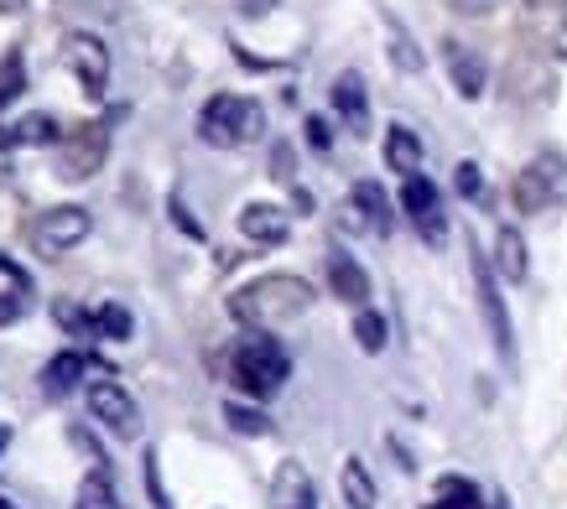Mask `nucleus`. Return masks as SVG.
I'll return each mask as SVG.
<instances>
[{
  "mask_svg": "<svg viewBox=\"0 0 567 509\" xmlns=\"http://www.w3.org/2000/svg\"><path fill=\"white\" fill-rule=\"evenodd\" d=\"M308 307H312V287L302 276H260V281H250V287L229 297L235 323H245L250 333H271V328L297 323Z\"/></svg>",
  "mask_w": 567,
  "mask_h": 509,
  "instance_id": "f257e3e1",
  "label": "nucleus"
},
{
  "mask_svg": "<svg viewBox=\"0 0 567 509\" xmlns=\"http://www.w3.org/2000/svg\"><path fill=\"white\" fill-rule=\"evenodd\" d=\"M229 374H235V385H240L245 395L271 401V395L287 385V374H292V354H287L271 333H245V339L229 349Z\"/></svg>",
  "mask_w": 567,
  "mask_h": 509,
  "instance_id": "f03ea898",
  "label": "nucleus"
},
{
  "mask_svg": "<svg viewBox=\"0 0 567 509\" xmlns=\"http://www.w3.org/2000/svg\"><path fill=\"white\" fill-rule=\"evenodd\" d=\"M266 131V115H260L256 100H240V94H214V100L198 110V141L204 146H219V152H235V146H250Z\"/></svg>",
  "mask_w": 567,
  "mask_h": 509,
  "instance_id": "7ed1b4c3",
  "label": "nucleus"
},
{
  "mask_svg": "<svg viewBox=\"0 0 567 509\" xmlns=\"http://www.w3.org/2000/svg\"><path fill=\"white\" fill-rule=\"evenodd\" d=\"M551 204H567V162L547 152L516 177V208L520 214H542Z\"/></svg>",
  "mask_w": 567,
  "mask_h": 509,
  "instance_id": "20e7f679",
  "label": "nucleus"
},
{
  "mask_svg": "<svg viewBox=\"0 0 567 509\" xmlns=\"http://www.w3.org/2000/svg\"><path fill=\"white\" fill-rule=\"evenodd\" d=\"M63 69L79 79V89H84L94 104L104 100V89H110V52H104V42L94 32L63 37Z\"/></svg>",
  "mask_w": 567,
  "mask_h": 509,
  "instance_id": "39448f33",
  "label": "nucleus"
},
{
  "mask_svg": "<svg viewBox=\"0 0 567 509\" xmlns=\"http://www.w3.org/2000/svg\"><path fill=\"white\" fill-rule=\"evenodd\" d=\"M468 271H474V297H480V312H484V323H489V339H495L499 359H511L516 354V333H511V312H505V297H499L495 266L474 250L468 254Z\"/></svg>",
  "mask_w": 567,
  "mask_h": 509,
  "instance_id": "423d86ee",
  "label": "nucleus"
},
{
  "mask_svg": "<svg viewBox=\"0 0 567 509\" xmlns=\"http://www.w3.org/2000/svg\"><path fill=\"white\" fill-rule=\"evenodd\" d=\"M89 411H94V422H104L110 437H125V442L141 437V406L115 380H94V385H89Z\"/></svg>",
  "mask_w": 567,
  "mask_h": 509,
  "instance_id": "0eeeda50",
  "label": "nucleus"
},
{
  "mask_svg": "<svg viewBox=\"0 0 567 509\" xmlns=\"http://www.w3.org/2000/svg\"><path fill=\"white\" fill-rule=\"evenodd\" d=\"M115 120L121 115L94 120V125H84V131L63 146V162H58V177H63V183H84V177H94V172L104 167V152H110V125H115Z\"/></svg>",
  "mask_w": 567,
  "mask_h": 509,
  "instance_id": "6e6552de",
  "label": "nucleus"
},
{
  "mask_svg": "<svg viewBox=\"0 0 567 509\" xmlns=\"http://www.w3.org/2000/svg\"><path fill=\"white\" fill-rule=\"evenodd\" d=\"M84 239H89V208L79 204H58L32 224V245L42 254H63L73 245H84Z\"/></svg>",
  "mask_w": 567,
  "mask_h": 509,
  "instance_id": "1a4fd4ad",
  "label": "nucleus"
},
{
  "mask_svg": "<svg viewBox=\"0 0 567 509\" xmlns=\"http://www.w3.org/2000/svg\"><path fill=\"white\" fill-rule=\"evenodd\" d=\"M401 208H406L412 229L427 239V245H443V239H447L443 198H437V187H432L427 177H406V187H401Z\"/></svg>",
  "mask_w": 567,
  "mask_h": 509,
  "instance_id": "9d476101",
  "label": "nucleus"
},
{
  "mask_svg": "<svg viewBox=\"0 0 567 509\" xmlns=\"http://www.w3.org/2000/svg\"><path fill=\"white\" fill-rule=\"evenodd\" d=\"M328 287H333V297L349 302V307L370 302V276H364V266L354 260V254H344V250L328 254Z\"/></svg>",
  "mask_w": 567,
  "mask_h": 509,
  "instance_id": "9b49d317",
  "label": "nucleus"
},
{
  "mask_svg": "<svg viewBox=\"0 0 567 509\" xmlns=\"http://www.w3.org/2000/svg\"><path fill=\"white\" fill-rule=\"evenodd\" d=\"M271 505L276 509H318V494H312V478L302 463H281V468H276Z\"/></svg>",
  "mask_w": 567,
  "mask_h": 509,
  "instance_id": "f8f14e48",
  "label": "nucleus"
},
{
  "mask_svg": "<svg viewBox=\"0 0 567 509\" xmlns=\"http://www.w3.org/2000/svg\"><path fill=\"white\" fill-rule=\"evenodd\" d=\"M89 370H100V359H89V354H79V349H69V354H58L48 370H42V391H48L52 401H63V395L79 391V380H84Z\"/></svg>",
  "mask_w": 567,
  "mask_h": 509,
  "instance_id": "ddd939ff",
  "label": "nucleus"
},
{
  "mask_svg": "<svg viewBox=\"0 0 567 509\" xmlns=\"http://www.w3.org/2000/svg\"><path fill=\"white\" fill-rule=\"evenodd\" d=\"M240 229H245V239H256V245H287L292 219H287L276 204H245Z\"/></svg>",
  "mask_w": 567,
  "mask_h": 509,
  "instance_id": "4468645a",
  "label": "nucleus"
},
{
  "mask_svg": "<svg viewBox=\"0 0 567 509\" xmlns=\"http://www.w3.org/2000/svg\"><path fill=\"white\" fill-rule=\"evenodd\" d=\"M333 110L349 120V131H354V136L370 131V94H364L360 73H339V79H333Z\"/></svg>",
  "mask_w": 567,
  "mask_h": 509,
  "instance_id": "2eb2a0df",
  "label": "nucleus"
},
{
  "mask_svg": "<svg viewBox=\"0 0 567 509\" xmlns=\"http://www.w3.org/2000/svg\"><path fill=\"white\" fill-rule=\"evenodd\" d=\"M58 136H63V125L52 115H27V120H17V125L0 131V156H11L17 146H52Z\"/></svg>",
  "mask_w": 567,
  "mask_h": 509,
  "instance_id": "dca6fc26",
  "label": "nucleus"
},
{
  "mask_svg": "<svg viewBox=\"0 0 567 509\" xmlns=\"http://www.w3.org/2000/svg\"><path fill=\"white\" fill-rule=\"evenodd\" d=\"M385 167L401 172V177H422V141L406 125H391L385 131Z\"/></svg>",
  "mask_w": 567,
  "mask_h": 509,
  "instance_id": "f3484780",
  "label": "nucleus"
},
{
  "mask_svg": "<svg viewBox=\"0 0 567 509\" xmlns=\"http://www.w3.org/2000/svg\"><path fill=\"white\" fill-rule=\"evenodd\" d=\"M354 214L370 235H391V198L380 193V183H354Z\"/></svg>",
  "mask_w": 567,
  "mask_h": 509,
  "instance_id": "a211bd4d",
  "label": "nucleus"
},
{
  "mask_svg": "<svg viewBox=\"0 0 567 509\" xmlns=\"http://www.w3.org/2000/svg\"><path fill=\"white\" fill-rule=\"evenodd\" d=\"M447 73H453V89H458L464 100H480L484 94V63L468 58L458 42H447Z\"/></svg>",
  "mask_w": 567,
  "mask_h": 509,
  "instance_id": "6ab92c4d",
  "label": "nucleus"
},
{
  "mask_svg": "<svg viewBox=\"0 0 567 509\" xmlns=\"http://www.w3.org/2000/svg\"><path fill=\"white\" fill-rule=\"evenodd\" d=\"M495 271L505 276V281H526V239L505 224L495 235Z\"/></svg>",
  "mask_w": 567,
  "mask_h": 509,
  "instance_id": "aec40b11",
  "label": "nucleus"
},
{
  "mask_svg": "<svg viewBox=\"0 0 567 509\" xmlns=\"http://www.w3.org/2000/svg\"><path fill=\"white\" fill-rule=\"evenodd\" d=\"M339 489H344V505L349 509H375V484H370V468L360 458H349L339 468Z\"/></svg>",
  "mask_w": 567,
  "mask_h": 509,
  "instance_id": "412c9836",
  "label": "nucleus"
},
{
  "mask_svg": "<svg viewBox=\"0 0 567 509\" xmlns=\"http://www.w3.org/2000/svg\"><path fill=\"white\" fill-rule=\"evenodd\" d=\"M432 509H489V505H484V494L474 478L447 474V478H437V505Z\"/></svg>",
  "mask_w": 567,
  "mask_h": 509,
  "instance_id": "4be33fe9",
  "label": "nucleus"
},
{
  "mask_svg": "<svg viewBox=\"0 0 567 509\" xmlns=\"http://www.w3.org/2000/svg\"><path fill=\"white\" fill-rule=\"evenodd\" d=\"M21 94H27V58H21V48H11L0 52V110L17 104Z\"/></svg>",
  "mask_w": 567,
  "mask_h": 509,
  "instance_id": "5701e85b",
  "label": "nucleus"
},
{
  "mask_svg": "<svg viewBox=\"0 0 567 509\" xmlns=\"http://www.w3.org/2000/svg\"><path fill=\"white\" fill-rule=\"evenodd\" d=\"M94 323H100V339H110V343H131V333H136V318L121 302L94 307Z\"/></svg>",
  "mask_w": 567,
  "mask_h": 509,
  "instance_id": "b1692460",
  "label": "nucleus"
},
{
  "mask_svg": "<svg viewBox=\"0 0 567 509\" xmlns=\"http://www.w3.org/2000/svg\"><path fill=\"white\" fill-rule=\"evenodd\" d=\"M52 318H58V328L63 333H73V339H100V323H94V312L79 302H58L52 307Z\"/></svg>",
  "mask_w": 567,
  "mask_h": 509,
  "instance_id": "393cba45",
  "label": "nucleus"
},
{
  "mask_svg": "<svg viewBox=\"0 0 567 509\" xmlns=\"http://www.w3.org/2000/svg\"><path fill=\"white\" fill-rule=\"evenodd\" d=\"M73 509H115V489H110V474L94 468V474L79 484V505Z\"/></svg>",
  "mask_w": 567,
  "mask_h": 509,
  "instance_id": "a878e982",
  "label": "nucleus"
},
{
  "mask_svg": "<svg viewBox=\"0 0 567 509\" xmlns=\"http://www.w3.org/2000/svg\"><path fill=\"white\" fill-rule=\"evenodd\" d=\"M224 422L235 426L240 437H266V432H271V422H266L260 411H250V406H235V401L224 406Z\"/></svg>",
  "mask_w": 567,
  "mask_h": 509,
  "instance_id": "bb28decb",
  "label": "nucleus"
},
{
  "mask_svg": "<svg viewBox=\"0 0 567 509\" xmlns=\"http://www.w3.org/2000/svg\"><path fill=\"white\" fill-rule=\"evenodd\" d=\"M354 339H360L364 354H380V349H385V318H375V312H360V323H354Z\"/></svg>",
  "mask_w": 567,
  "mask_h": 509,
  "instance_id": "cd10ccee",
  "label": "nucleus"
},
{
  "mask_svg": "<svg viewBox=\"0 0 567 509\" xmlns=\"http://www.w3.org/2000/svg\"><path fill=\"white\" fill-rule=\"evenodd\" d=\"M21 312H27V287L0 291V328H6V323H17Z\"/></svg>",
  "mask_w": 567,
  "mask_h": 509,
  "instance_id": "c85d7f7f",
  "label": "nucleus"
},
{
  "mask_svg": "<svg viewBox=\"0 0 567 509\" xmlns=\"http://www.w3.org/2000/svg\"><path fill=\"white\" fill-rule=\"evenodd\" d=\"M146 489H152L156 509H173V499H167V489H162V474H156V453H146Z\"/></svg>",
  "mask_w": 567,
  "mask_h": 509,
  "instance_id": "c756f323",
  "label": "nucleus"
},
{
  "mask_svg": "<svg viewBox=\"0 0 567 509\" xmlns=\"http://www.w3.org/2000/svg\"><path fill=\"white\" fill-rule=\"evenodd\" d=\"M458 193H464V198H480L484 193V177L474 162H458Z\"/></svg>",
  "mask_w": 567,
  "mask_h": 509,
  "instance_id": "7c9ffc66",
  "label": "nucleus"
},
{
  "mask_svg": "<svg viewBox=\"0 0 567 509\" xmlns=\"http://www.w3.org/2000/svg\"><path fill=\"white\" fill-rule=\"evenodd\" d=\"M308 141L318 146V152H328V146H333V131H328V120H323V115H312V120H308Z\"/></svg>",
  "mask_w": 567,
  "mask_h": 509,
  "instance_id": "2f4dec72",
  "label": "nucleus"
},
{
  "mask_svg": "<svg viewBox=\"0 0 567 509\" xmlns=\"http://www.w3.org/2000/svg\"><path fill=\"white\" fill-rule=\"evenodd\" d=\"M173 219H177V224H183V235H193V239H204V229H198V224H193V219H188V208H183V204H173Z\"/></svg>",
  "mask_w": 567,
  "mask_h": 509,
  "instance_id": "473e14b6",
  "label": "nucleus"
},
{
  "mask_svg": "<svg viewBox=\"0 0 567 509\" xmlns=\"http://www.w3.org/2000/svg\"><path fill=\"white\" fill-rule=\"evenodd\" d=\"M27 11V0H0V17H21Z\"/></svg>",
  "mask_w": 567,
  "mask_h": 509,
  "instance_id": "72a5a7b5",
  "label": "nucleus"
},
{
  "mask_svg": "<svg viewBox=\"0 0 567 509\" xmlns=\"http://www.w3.org/2000/svg\"><path fill=\"white\" fill-rule=\"evenodd\" d=\"M6 447H11V426H0V453H6Z\"/></svg>",
  "mask_w": 567,
  "mask_h": 509,
  "instance_id": "f704fd0d",
  "label": "nucleus"
},
{
  "mask_svg": "<svg viewBox=\"0 0 567 509\" xmlns=\"http://www.w3.org/2000/svg\"><path fill=\"white\" fill-rule=\"evenodd\" d=\"M489 509H511V499H505V494H499V499H489Z\"/></svg>",
  "mask_w": 567,
  "mask_h": 509,
  "instance_id": "c9c22d12",
  "label": "nucleus"
},
{
  "mask_svg": "<svg viewBox=\"0 0 567 509\" xmlns=\"http://www.w3.org/2000/svg\"><path fill=\"white\" fill-rule=\"evenodd\" d=\"M0 509H17V505H11V499H6V494H0Z\"/></svg>",
  "mask_w": 567,
  "mask_h": 509,
  "instance_id": "e433bc0d",
  "label": "nucleus"
}]
</instances>
